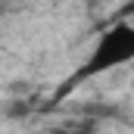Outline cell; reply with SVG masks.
Returning a JSON list of instances; mask_svg holds the SVG:
<instances>
[{
	"instance_id": "3",
	"label": "cell",
	"mask_w": 134,
	"mask_h": 134,
	"mask_svg": "<svg viewBox=\"0 0 134 134\" xmlns=\"http://www.w3.org/2000/svg\"><path fill=\"white\" fill-rule=\"evenodd\" d=\"M87 3H97V0H87Z\"/></svg>"
},
{
	"instance_id": "1",
	"label": "cell",
	"mask_w": 134,
	"mask_h": 134,
	"mask_svg": "<svg viewBox=\"0 0 134 134\" xmlns=\"http://www.w3.org/2000/svg\"><path fill=\"white\" fill-rule=\"evenodd\" d=\"M134 63V22L131 19H115L106 31L94 41V47L87 50L84 63L72 75V81H87V78H100L109 75L122 66Z\"/></svg>"
},
{
	"instance_id": "2",
	"label": "cell",
	"mask_w": 134,
	"mask_h": 134,
	"mask_svg": "<svg viewBox=\"0 0 134 134\" xmlns=\"http://www.w3.org/2000/svg\"><path fill=\"white\" fill-rule=\"evenodd\" d=\"M119 19H131V22H134V0H125V3H122Z\"/></svg>"
}]
</instances>
